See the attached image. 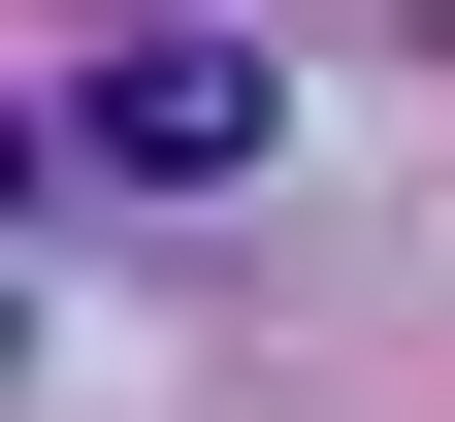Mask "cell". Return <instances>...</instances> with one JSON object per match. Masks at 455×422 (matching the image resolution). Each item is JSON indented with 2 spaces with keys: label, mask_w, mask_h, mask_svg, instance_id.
<instances>
[{
  "label": "cell",
  "mask_w": 455,
  "mask_h": 422,
  "mask_svg": "<svg viewBox=\"0 0 455 422\" xmlns=\"http://www.w3.org/2000/svg\"><path fill=\"white\" fill-rule=\"evenodd\" d=\"M33 163H66L98 227L260 195V163H293V33H260V0H98L66 66H33Z\"/></svg>",
  "instance_id": "6da1fadb"
}]
</instances>
